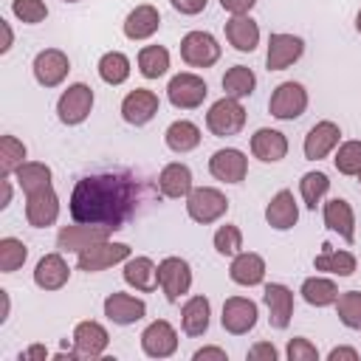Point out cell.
<instances>
[{
  "label": "cell",
  "instance_id": "8fae6325",
  "mask_svg": "<svg viewBox=\"0 0 361 361\" xmlns=\"http://www.w3.org/2000/svg\"><path fill=\"white\" fill-rule=\"evenodd\" d=\"M56 217H59V197H56L54 186H45V189H37V192L25 195V220H28V226L45 228V226H54Z\"/></svg>",
  "mask_w": 361,
  "mask_h": 361
},
{
  "label": "cell",
  "instance_id": "ba28073f",
  "mask_svg": "<svg viewBox=\"0 0 361 361\" xmlns=\"http://www.w3.org/2000/svg\"><path fill=\"white\" fill-rule=\"evenodd\" d=\"M180 56L192 68H212L220 59V42L209 31H189L180 39Z\"/></svg>",
  "mask_w": 361,
  "mask_h": 361
},
{
  "label": "cell",
  "instance_id": "d6986e66",
  "mask_svg": "<svg viewBox=\"0 0 361 361\" xmlns=\"http://www.w3.org/2000/svg\"><path fill=\"white\" fill-rule=\"evenodd\" d=\"M158 104H161V102H158V96H155L152 90L135 87V90H130V93L124 96V102H121V116H124L127 124L141 127V124L152 121V116L158 113Z\"/></svg>",
  "mask_w": 361,
  "mask_h": 361
},
{
  "label": "cell",
  "instance_id": "db71d44e",
  "mask_svg": "<svg viewBox=\"0 0 361 361\" xmlns=\"http://www.w3.org/2000/svg\"><path fill=\"white\" fill-rule=\"evenodd\" d=\"M45 355H48V350H45L42 344H34V347H28L20 358H45Z\"/></svg>",
  "mask_w": 361,
  "mask_h": 361
},
{
  "label": "cell",
  "instance_id": "4dcf8cb0",
  "mask_svg": "<svg viewBox=\"0 0 361 361\" xmlns=\"http://www.w3.org/2000/svg\"><path fill=\"white\" fill-rule=\"evenodd\" d=\"M124 282H127L130 288H135V290L149 293V290H155V285H158V265H155L149 257H133V259H127V265H124Z\"/></svg>",
  "mask_w": 361,
  "mask_h": 361
},
{
  "label": "cell",
  "instance_id": "bcb514c9",
  "mask_svg": "<svg viewBox=\"0 0 361 361\" xmlns=\"http://www.w3.org/2000/svg\"><path fill=\"white\" fill-rule=\"evenodd\" d=\"M288 361H319V350H316V344H310L307 338H290L288 341Z\"/></svg>",
  "mask_w": 361,
  "mask_h": 361
},
{
  "label": "cell",
  "instance_id": "277c9868",
  "mask_svg": "<svg viewBox=\"0 0 361 361\" xmlns=\"http://www.w3.org/2000/svg\"><path fill=\"white\" fill-rule=\"evenodd\" d=\"M307 110V90L299 82H282L268 99V113L279 121H293Z\"/></svg>",
  "mask_w": 361,
  "mask_h": 361
},
{
  "label": "cell",
  "instance_id": "cb8c5ba5",
  "mask_svg": "<svg viewBox=\"0 0 361 361\" xmlns=\"http://www.w3.org/2000/svg\"><path fill=\"white\" fill-rule=\"evenodd\" d=\"M324 226L330 231H336L341 240L353 243L355 240V214H353V206L344 200V197H333L324 203Z\"/></svg>",
  "mask_w": 361,
  "mask_h": 361
},
{
  "label": "cell",
  "instance_id": "5b68a950",
  "mask_svg": "<svg viewBox=\"0 0 361 361\" xmlns=\"http://www.w3.org/2000/svg\"><path fill=\"white\" fill-rule=\"evenodd\" d=\"M90 110H93V90L85 82L68 85V90H62V96L56 102V116L68 127L82 124L90 116Z\"/></svg>",
  "mask_w": 361,
  "mask_h": 361
},
{
  "label": "cell",
  "instance_id": "f6af8a7d",
  "mask_svg": "<svg viewBox=\"0 0 361 361\" xmlns=\"http://www.w3.org/2000/svg\"><path fill=\"white\" fill-rule=\"evenodd\" d=\"M11 11H14L17 20L28 23V25H37V23H42L48 17V6L42 0H14Z\"/></svg>",
  "mask_w": 361,
  "mask_h": 361
},
{
  "label": "cell",
  "instance_id": "8992f818",
  "mask_svg": "<svg viewBox=\"0 0 361 361\" xmlns=\"http://www.w3.org/2000/svg\"><path fill=\"white\" fill-rule=\"evenodd\" d=\"M206 96H209V85L197 73H178L166 85V99L178 110H195L203 104Z\"/></svg>",
  "mask_w": 361,
  "mask_h": 361
},
{
  "label": "cell",
  "instance_id": "11a10c76",
  "mask_svg": "<svg viewBox=\"0 0 361 361\" xmlns=\"http://www.w3.org/2000/svg\"><path fill=\"white\" fill-rule=\"evenodd\" d=\"M11 203V183H8V178H3V200H0V209H6Z\"/></svg>",
  "mask_w": 361,
  "mask_h": 361
},
{
  "label": "cell",
  "instance_id": "74e56055",
  "mask_svg": "<svg viewBox=\"0 0 361 361\" xmlns=\"http://www.w3.org/2000/svg\"><path fill=\"white\" fill-rule=\"evenodd\" d=\"M99 76H102V82H107V85H121V82H127V76H130V59H127L121 51H107V54L99 59Z\"/></svg>",
  "mask_w": 361,
  "mask_h": 361
},
{
  "label": "cell",
  "instance_id": "30bf717a",
  "mask_svg": "<svg viewBox=\"0 0 361 361\" xmlns=\"http://www.w3.org/2000/svg\"><path fill=\"white\" fill-rule=\"evenodd\" d=\"M257 316H259L257 302H251V299H245V296H231V299L223 302V316H220V322H223V330H226V333H231V336H245L248 330H254Z\"/></svg>",
  "mask_w": 361,
  "mask_h": 361
},
{
  "label": "cell",
  "instance_id": "816d5d0a",
  "mask_svg": "<svg viewBox=\"0 0 361 361\" xmlns=\"http://www.w3.org/2000/svg\"><path fill=\"white\" fill-rule=\"evenodd\" d=\"M327 358H330V361H341V358H347V361H358V350H353V347H333Z\"/></svg>",
  "mask_w": 361,
  "mask_h": 361
},
{
  "label": "cell",
  "instance_id": "603a6c76",
  "mask_svg": "<svg viewBox=\"0 0 361 361\" xmlns=\"http://www.w3.org/2000/svg\"><path fill=\"white\" fill-rule=\"evenodd\" d=\"M226 39L243 54H251L259 45V25L248 14H231L226 20Z\"/></svg>",
  "mask_w": 361,
  "mask_h": 361
},
{
  "label": "cell",
  "instance_id": "f35d334b",
  "mask_svg": "<svg viewBox=\"0 0 361 361\" xmlns=\"http://www.w3.org/2000/svg\"><path fill=\"white\" fill-rule=\"evenodd\" d=\"M336 313H338V322L350 330H361V290H347V293H338L336 299Z\"/></svg>",
  "mask_w": 361,
  "mask_h": 361
},
{
  "label": "cell",
  "instance_id": "f1b7e54d",
  "mask_svg": "<svg viewBox=\"0 0 361 361\" xmlns=\"http://www.w3.org/2000/svg\"><path fill=\"white\" fill-rule=\"evenodd\" d=\"M158 25H161L158 8L149 6V3H141V6H135L127 14V20H124V37L127 39H147V37H152L158 31Z\"/></svg>",
  "mask_w": 361,
  "mask_h": 361
},
{
  "label": "cell",
  "instance_id": "f5cc1de1",
  "mask_svg": "<svg viewBox=\"0 0 361 361\" xmlns=\"http://www.w3.org/2000/svg\"><path fill=\"white\" fill-rule=\"evenodd\" d=\"M0 28H3V45H0V51L6 54V51L11 48V42H14V34H11V28H8L6 20H0Z\"/></svg>",
  "mask_w": 361,
  "mask_h": 361
},
{
  "label": "cell",
  "instance_id": "ab89813d",
  "mask_svg": "<svg viewBox=\"0 0 361 361\" xmlns=\"http://www.w3.org/2000/svg\"><path fill=\"white\" fill-rule=\"evenodd\" d=\"M25 164V144L14 135H3L0 138V169L3 178H8L11 172H17V166Z\"/></svg>",
  "mask_w": 361,
  "mask_h": 361
},
{
  "label": "cell",
  "instance_id": "6da1fadb",
  "mask_svg": "<svg viewBox=\"0 0 361 361\" xmlns=\"http://www.w3.org/2000/svg\"><path fill=\"white\" fill-rule=\"evenodd\" d=\"M138 189L127 172H102L85 175L71 192V217L76 223L107 226L110 231L124 228L135 212Z\"/></svg>",
  "mask_w": 361,
  "mask_h": 361
},
{
  "label": "cell",
  "instance_id": "91938a15",
  "mask_svg": "<svg viewBox=\"0 0 361 361\" xmlns=\"http://www.w3.org/2000/svg\"><path fill=\"white\" fill-rule=\"evenodd\" d=\"M358 183H361V172H358Z\"/></svg>",
  "mask_w": 361,
  "mask_h": 361
},
{
  "label": "cell",
  "instance_id": "4fadbf2b",
  "mask_svg": "<svg viewBox=\"0 0 361 361\" xmlns=\"http://www.w3.org/2000/svg\"><path fill=\"white\" fill-rule=\"evenodd\" d=\"M305 54V42L296 34H271L268 37V54L265 65L268 71H285Z\"/></svg>",
  "mask_w": 361,
  "mask_h": 361
},
{
  "label": "cell",
  "instance_id": "e575fe53",
  "mask_svg": "<svg viewBox=\"0 0 361 361\" xmlns=\"http://www.w3.org/2000/svg\"><path fill=\"white\" fill-rule=\"evenodd\" d=\"M254 87H257V76H254V71L245 68V65H234V68H228L226 76H223V90H226V96H231V99H245V96L254 93Z\"/></svg>",
  "mask_w": 361,
  "mask_h": 361
},
{
  "label": "cell",
  "instance_id": "2e32d148",
  "mask_svg": "<svg viewBox=\"0 0 361 361\" xmlns=\"http://www.w3.org/2000/svg\"><path fill=\"white\" fill-rule=\"evenodd\" d=\"M209 172L223 180V183H240L245 180L248 175V158L245 152L234 149V147H226V149H217L212 158H209Z\"/></svg>",
  "mask_w": 361,
  "mask_h": 361
},
{
  "label": "cell",
  "instance_id": "9a60e30c",
  "mask_svg": "<svg viewBox=\"0 0 361 361\" xmlns=\"http://www.w3.org/2000/svg\"><path fill=\"white\" fill-rule=\"evenodd\" d=\"M141 350L149 358H169L178 350V333L166 319H155L141 333Z\"/></svg>",
  "mask_w": 361,
  "mask_h": 361
},
{
  "label": "cell",
  "instance_id": "681fc988",
  "mask_svg": "<svg viewBox=\"0 0 361 361\" xmlns=\"http://www.w3.org/2000/svg\"><path fill=\"white\" fill-rule=\"evenodd\" d=\"M254 3L257 0H220V6L226 11H231V14H248L254 8Z\"/></svg>",
  "mask_w": 361,
  "mask_h": 361
},
{
  "label": "cell",
  "instance_id": "f546056e",
  "mask_svg": "<svg viewBox=\"0 0 361 361\" xmlns=\"http://www.w3.org/2000/svg\"><path fill=\"white\" fill-rule=\"evenodd\" d=\"M209 316H212V305L206 296H192L186 299V305L180 307V327L186 336L197 338L209 330Z\"/></svg>",
  "mask_w": 361,
  "mask_h": 361
},
{
  "label": "cell",
  "instance_id": "b9f144b4",
  "mask_svg": "<svg viewBox=\"0 0 361 361\" xmlns=\"http://www.w3.org/2000/svg\"><path fill=\"white\" fill-rule=\"evenodd\" d=\"M25 257H28V248L23 240H17V237L0 240V271L3 274H14L17 268H23Z\"/></svg>",
  "mask_w": 361,
  "mask_h": 361
},
{
  "label": "cell",
  "instance_id": "4316f807",
  "mask_svg": "<svg viewBox=\"0 0 361 361\" xmlns=\"http://www.w3.org/2000/svg\"><path fill=\"white\" fill-rule=\"evenodd\" d=\"M158 189H161L164 197H172V200L186 197L192 192V169L186 164H180V161L166 164L161 169V175H158Z\"/></svg>",
  "mask_w": 361,
  "mask_h": 361
},
{
  "label": "cell",
  "instance_id": "484cf974",
  "mask_svg": "<svg viewBox=\"0 0 361 361\" xmlns=\"http://www.w3.org/2000/svg\"><path fill=\"white\" fill-rule=\"evenodd\" d=\"M228 276H231V282L245 285V288L259 285L265 279V259L259 254H254V251H240V254L231 257Z\"/></svg>",
  "mask_w": 361,
  "mask_h": 361
},
{
  "label": "cell",
  "instance_id": "3957f363",
  "mask_svg": "<svg viewBox=\"0 0 361 361\" xmlns=\"http://www.w3.org/2000/svg\"><path fill=\"white\" fill-rule=\"evenodd\" d=\"M206 127L212 135H220V138H228V135H237L243 127H245V107L240 104V99H231V96H223L217 99L209 113H206Z\"/></svg>",
  "mask_w": 361,
  "mask_h": 361
},
{
  "label": "cell",
  "instance_id": "83f0119b",
  "mask_svg": "<svg viewBox=\"0 0 361 361\" xmlns=\"http://www.w3.org/2000/svg\"><path fill=\"white\" fill-rule=\"evenodd\" d=\"M68 276H71V268L62 259V254H45L34 268V282L42 290H59L68 282Z\"/></svg>",
  "mask_w": 361,
  "mask_h": 361
},
{
  "label": "cell",
  "instance_id": "ee69618b",
  "mask_svg": "<svg viewBox=\"0 0 361 361\" xmlns=\"http://www.w3.org/2000/svg\"><path fill=\"white\" fill-rule=\"evenodd\" d=\"M240 248H243V231L237 228V226H220L217 231H214V251L217 254H223V257H234V254H240Z\"/></svg>",
  "mask_w": 361,
  "mask_h": 361
},
{
  "label": "cell",
  "instance_id": "7c38bea8",
  "mask_svg": "<svg viewBox=\"0 0 361 361\" xmlns=\"http://www.w3.org/2000/svg\"><path fill=\"white\" fill-rule=\"evenodd\" d=\"M71 71V59L68 54H62L59 48H45L34 56V79L42 85V87H56L65 82Z\"/></svg>",
  "mask_w": 361,
  "mask_h": 361
},
{
  "label": "cell",
  "instance_id": "8d00e7d4",
  "mask_svg": "<svg viewBox=\"0 0 361 361\" xmlns=\"http://www.w3.org/2000/svg\"><path fill=\"white\" fill-rule=\"evenodd\" d=\"M316 271H327V274H336V276H350L355 274V257L350 251H333L324 245V251L313 259Z\"/></svg>",
  "mask_w": 361,
  "mask_h": 361
},
{
  "label": "cell",
  "instance_id": "c3c4849f",
  "mask_svg": "<svg viewBox=\"0 0 361 361\" xmlns=\"http://www.w3.org/2000/svg\"><path fill=\"white\" fill-rule=\"evenodd\" d=\"M169 3H172V8L180 11V14H200L209 0H169Z\"/></svg>",
  "mask_w": 361,
  "mask_h": 361
},
{
  "label": "cell",
  "instance_id": "836d02e7",
  "mask_svg": "<svg viewBox=\"0 0 361 361\" xmlns=\"http://www.w3.org/2000/svg\"><path fill=\"white\" fill-rule=\"evenodd\" d=\"M14 180H17V186H20L25 195H31V192H37V189L51 186V166H48V164H39V161H25L23 166H17Z\"/></svg>",
  "mask_w": 361,
  "mask_h": 361
},
{
  "label": "cell",
  "instance_id": "ffe728a7",
  "mask_svg": "<svg viewBox=\"0 0 361 361\" xmlns=\"http://www.w3.org/2000/svg\"><path fill=\"white\" fill-rule=\"evenodd\" d=\"M341 130L336 121H319L310 127V133L305 135V158L307 161H322L327 158L336 147H338Z\"/></svg>",
  "mask_w": 361,
  "mask_h": 361
},
{
  "label": "cell",
  "instance_id": "5bb4252c",
  "mask_svg": "<svg viewBox=\"0 0 361 361\" xmlns=\"http://www.w3.org/2000/svg\"><path fill=\"white\" fill-rule=\"evenodd\" d=\"M107 237H110V228H107V226L76 223V226H65V228H59V234H56V245H59V251H73V254H79V251H85V248H90V245L107 240Z\"/></svg>",
  "mask_w": 361,
  "mask_h": 361
},
{
  "label": "cell",
  "instance_id": "7a4b0ae2",
  "mask_svg": "<svg viewBox=\"0 0 361 361\" xmlns=\"http://www.w3.org/2000/svg\"><path fill=\"white\" fill-rule=\"evenodd\" d=\"M228 212V197L214 186H192L186 195V214L195 223H214Z\"/></svg>",
  "mask_w": 361,
  "mask_h": 361
},
{
  "label": "cell",
  "instance_id": "60d3db41",
  "mask_svg": "<svg viewBox=\"0 0 361 361\" xmlns=\"http://www.w3.org/2000/svg\"><path fill=\"white\" fill-rule=\"evenodd\" d=\"M327 189H330V178L324 172H307L299 180V192H302V200L307 209H316L322 203V197L327 195Z\"/></svg>",
  "mask_w": 361,
  "mask_h": 361
},
{
  "label": "cell",
  "instance_id": "6f0895ef",
  "mask_svg": "<svg viewBox=\"0 0 361 361\" xmlns=\"http://www.w3.org/2000/svg\"><path fill=\"white\" fill-rule=\"evenodd\" d=\"M355 31H358V34H361V11H358V14H355Z\"/></svg>",
  "mask_w": 361,
  "mask_h": 361
},
{
  "label": "cell",
  "instance_id": "680465c9",
  "mask_svg": "<svg viewBox=\"0 0 361 361\" xmlns=\"http://www.w3.org/2000/svg\"><path fill=\"white\" fill-rule=\"evenodd\" d=\"M65 3H79V0H65Z\"/></svg>",
  "mask_w": 361,
  "mask_h": 361
},
{
  "label": "cell",
  "instance_id": "9c48e42d",
  "mask_svg": "<svg viewBox=\"0 0 361 361\" xmlns=\"http://www.w3.org/2000/svg\"><path fill=\"white\" fill-rule=\"evenodd\" d=\"M127 257H130V245L127 243H107V240H102V243L79 251L76 265L85 274H96V271H104V268H110V265H116V262H121Z\"/></svg>",
  "mask_w": 361,
  "mask_h": 361
},
{
  "label": "cell",
  "instance_id": "9f6ffc18",
  "mask_svg": "<svg viewBox=\"0 0 361 361\" xmlns=\"http://www.w3.org/2000/svg\"><path fill=\"white\" fill-rule=\"evenodd\" d=\"M0 296H3V313H0V322H6V316H8V293L0 290Z\"/></svg>",
  "mask_w": 361,
  "mask_h": 361
},
{
  "label": "cell",
  "instance_id": "7dc6e473",
  "mask_svg": "<svg viewBox=\"0 0 361 361\" xmlns=\"http://www.w3.org/2000/svg\"><path fill=\"white\" fill-rule=\"evenodd\" d=\"M248 358H251V361H276V358H279V353H276V347H274V344L259 341V344H254V347L248 350Z\"/></svg>",
  "mask_w": 361,
  "mask_h": 361
},
{
  "label": "cell",
  "instance_id": "52a82bcc",
  "mask_svg": "<svg viewBox=\"0 0 361 361\" xmlns=\"http://www.w3.org/2000/svg\"><path fill=\"white\" fill-rule=\"evenodd\" d=\"M158 285L169 302H178L192 288V268L180 257H166L158 262Z\"/></svg>",
  "mask_w": 361,
  "mask_h": 361
},
{
  "label": "cell",
  "instance_id": "f907efd6",
  "mask_svg": "<svg viewBox=\"0 0 361 361\" xmlns=\"http://www.w3.org/2000/svg\"><path fill=\"white\" fill-rule=\"evenodd\" d=\"M209 358H214V361H228L226 350H220V347H203V350L195 353V361H209Z\"/></svg>",
  "mask_w": 361,
  "mask_h": 361
},
{
  "label": "cell",
  "instance_id": "1f68e13d",
  "mask_svg": "<svg viewBox=\"0 0 361 361\" xmlns=\"http://www.w3.org/2000/svg\"><path fill=\"white\" fill-rule=\"evenodd\" d=\"M164 141H166V147L172 149V152H192L197 144H200V127L195 124V121H186V118H178V121H172L169 127H166V133H164Z\"/></svg>",
  "mask_w": 361,
  "mask_h": 361
},
{
  "label": "cell",
  "instance_id": "ac0fdd59",
  "mask_svg": "<svg viewBox=\"0 0 361 361\" xmlns=\"http://www.w3.org/2000/svg\"><path fill=\"white\" fill-rule=\"evenodd\" d=\"M110 344V336L107 330L99 324V322H79L73 327V350H76V358H99Z\"/></svg>",
  "mask_w": 361,
  "mask_h": 361
},
{
  "label": "cell",
  "instance_id": "44dd1931",
  "mask_svg": "<svg viewBox=\"0 0 361 361\" xmlns=\"http://www.w3.org/2000/svg\"><path fill=\"white\" fill-rule=\"evenodd\" d=\"M104 316L113 322V324H135L138 319H144L147 316V305H144V299H138V296H130V293H110L107 299H104Z\"/></svg>",
  "mask_w": 361,
  "mask_h": 361
},
{
  "label": "cell",
  "instance_id": "d6a6232c",
  "mask_svg": "<svg viewBox=\"0 0 361 361\" xmlns=\"http://www.w3.org/2000/svg\"><path fill=\"white\" fill-rule=\"evenodd\" d=\"M299 293L313 307H327V305H336V299H338V288L327 276H307L302 282V290Z\"/></svg>",
  "mask_w": 361,
  "mask_h": 361
},
{
  "label": "cell",
  "instance_id": "7402d4cb",
  "mask_svg": "<svg viewBox=\"0 0 361 361\" xmlns=\"http://www.w3.org/2000/svg\"><path fill=\"white\" fill-rule=\"evenodd\" d=\"M265 220H268V226L276 228V231L293 228L296 220H299V206H296V200H293V192L279 189V192L271 197V203L265 206Z\"/></svg>",
  "mask_w": 361,
  "mask_h": 361
},
{
  "label": "cell",
  "instance_id": "d590c367",
  "mask_svg": "<svg viewBox=\"0 0 361 361\" xmlns=\"http://www.w3.org/2000/svg\"><path fill=\"white\" fill-rule=\"evenodd\" d=\"M138 71L147 79H158L169 71V51L164 45H147L138 51Z\"/></svg>",
  "mask_w": 361,
  "mask_h": 361
},
{
  "label": "cell",
  "instance_id": "7bdbcfd3",
  "mask_svg": "<svg viewBox=\"0 0 361 361\" xmlns=\"http://www.w3.org/2000/svg\"><path fill=\"white\" fill-rule=\"evenodd\" d=\"M333 164L341 175H358L361 172V141H344L338 147Z\"/></svg>",
  "mask_w": 361,
  "mask_h": 361
},
{
  "label": "cell",
  "instance_id": "d4e9b609",
  "mask_svg": "<svg viewBox=\"0 0 361 361\" xmlns=\"http://www.w3.org/2000/svg\"><path fill=\"white\" fill-rule=\"evenodd\" d=\"M251 152H254V158H259L265 164H276L288 155V138L279 130L262 127L251 135Z\"/></svg>",
  "mask_w": 361,
  "mask_h": 361
},
{
  "label": "cell",
  "instance_id": "e0dca14e",
  "mask_svg": "<svg viewBox=\"0 0 361 361\" xmlns=\"http://www.w3.org/2000/svg\"><path fill=\"white\" fill-rule=\"evenodd\" d=\"M262 299L268 305V322H271V327L285 330L290 324V316H293V290L288 285H282V282H268Z\"/></svg>",
  "mask_w": 361,
  "mask_h": 361
}]
</instances>
